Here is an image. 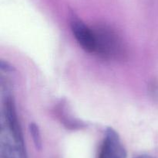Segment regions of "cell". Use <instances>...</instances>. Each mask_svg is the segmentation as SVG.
I'll use <instances>...</instances> for the list:
<instances>
[{
	"label": "cell",
	"mask_w": 158,
	"mask_h": 158,
	"mask_svg": "<svg viewBox=\"0 0 158 158\" xmlns=\"http://www.w3.org/2000/svg\"><path fill=\"white\" fill-rule=\"evenodd\" d=\"M70 27L74 37L84 50L95 52V37L93 28L86 26L75 14L70 16Z\"/></svg>",
	"instance_id": "obj_3"
},
{
	"label": "cell",
	"mask_w": 158,
	"mask_h": 158,
	"mask_svg": "<svg viewBox=\"0 0 158 158\" xmlns=\"http://www.w3.org/2000/svg\"><path fill=\"white\" fill-rule=\"evenodd\" d=\"M135 158H156V157L149 156V155H140V156H137V157H135Z\"/></svg>",
	"instance_id": "obj_7"
},
{
	"label": "cell",
	"mask_w": 158,
	"mask_h": 158,
	"mask_svg": "<svg viewBox=\"0 0 158 158\" xmlns=\"http://www.w3.org/2000/svg\"><path fill=\"white\" fill-rule=\"evenodd\" d=\"M98 158H102V157H101V156H98Z\"/></svg>",
	"instance_id": "obj_8"
},
{
	"label": "cell",
	"mask_w": 158,
	"mask_h": 158,
	"mask_svg": "<svg viewBox=\"0 0 158 158\" xmlns=\"http://www.w3.org/2000/svg\"><path fill=\"white\" fill-rule=\"evenodd\" d=\"M56 114L57 118L60 119V122L69 129H77L85 127V124L81 121L77 120L73 116H71L69 112H67L66 107L63 102L57 105L55 109Z\"/></svg>",
	"instance_id": "obj_5"
},
{
	"label": "cell",
	"mask_w": 158,
	"mask_h": 158,
	"mask_svg": "<svg viewBox=\"0 0 158 158\" xmlns=\"http://www.w3.org/2000/svg\"><path fill=\"white\" fill-rule=\"evenodd\" d=\"M29 130L35 147L38 150H40L42 148V138L38 125H36L35 122H32L29 125Z\"/></svg>",
	"instance_id": "obj_6"
},
{
	"label": "cell",
	"mask_w": 158,
	"mask_h": 158,
	"mask_svg": "<svg viewBox=\"0 0 158 158\" xmlns=\"http://www.w3.org/2000/svg\"><path fill=\"white\" fill-rule=\"evenodd\" d=\"M0 158H28L15 103L9 93L6 94L2 108Z\"/></svg>",
	"instance_id": "obj_1"
},
{
	"label": "cell",
	"mask_w": 158,
	"mask_h": 158,
	"mask_svg": "<svg viewBox=\"0 0 158 158\" xmlns=\"http://www.w3.org/2000/svg\"><path fill=\"white\" fill-rule=\"evenodd\" d=\"M99 156L102 158H127L126 149L120 141L118 133L112 128L106 130L105 137Z\"/></svg>",
	"instance_id": "obj_4"
},
{
	"label": "cell",
	"mask_w": 158,
	"mask_h": 158,
	"mask_svg": "<svg viewBox=\"0 0 158 158\" xmlns=\"http://www.w3.org/2000/svg\"><path fill=\"white\" fill-rule=\"evenodd\" d=\"M95 37V54L106 60H119L126 54L118 34L110 27L98 25L93 28Z\"/></svg>",
	"instance_id": "obj_2"
}]
</instances>
